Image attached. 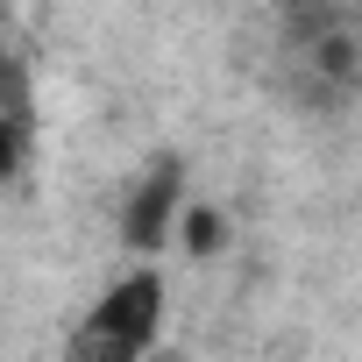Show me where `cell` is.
I'll return each mask as SVG.
<instances>
[{
	"label": "cell",
	"mask_w": 362,
	"mask_h": 362,
	"mask_svg": "<svg viewBox=\"0 0 362 362\" xmlns=\"http://www.w3.org/2000/svg\"><path fill=\"white\" fill-rule=\"evenodd\" d=\"M22 149H29V135H22V121L8 114V121H0V177L22 170Z\"/></svg>",
	"instance_id": "cell-5"
},
{
	"label": "cell",
	"mask_w": 362,
	"mask_h": 362,
	"mask_svg": "<svg viewBox=\"0 0 362 362\" xmlns=\"http://www.w3.org/2000/svg\"><path fill=\"white\" fill-rule=\"evenodd\" d=\"M228 235H235V228H228V214H221V206H206V199H185V206H177V235H170V242L185 249L192 263H214V256L228 249Z\"/></svg>",
	"instance_id": "cell-3"
},
{
	"label": "cell",
	"mask_w": 362,
	"mask_h": 362,
	"mask_svg": "<svg viewBox=\"0 0 362 362\" xmlns=\"http://www.w3.org/2000/svg\"><path fill=\"white\" fill-rule=\"evenodd\" d=\"M313 64H320L327 78H355V64H362V43H355V36H320Z\"/></svg>",
	"instance_id": "cell-4"
},
{
	"label": "cell",
	"mask_w": 362,
	"mask_h": 362,
	"mask_svg": "<svg viewBox=\"0 0 362 362\" xmlns=\"http://www.w3.org/2000/svg\"><path fill=\"white\" fill-rule=\"evenodd\" d=\"M163 313H170V284L156 263L142 270H121L78 320V341H71V362H142L163 334Z\"/></svg>",
	"instance_id": "cell-1"
},
{
	"label": "cell",
	"mask_w": 362,
	"mask_h": 362,
	"mask_svg": "<svg viewBox=\"0 0 362 362\" xmlns=\"http://www.w3.org/2000/svg\"><path fill=\"white\" fill-rule=\"evenodd\" d=\"M177 206H185V163L163 156L142 185H135L128 214H121V242H128L142 263H156V256L170 249V235H177Z\"/></svg>",
	"instance_id": "cell-2"
}]
</instances>
